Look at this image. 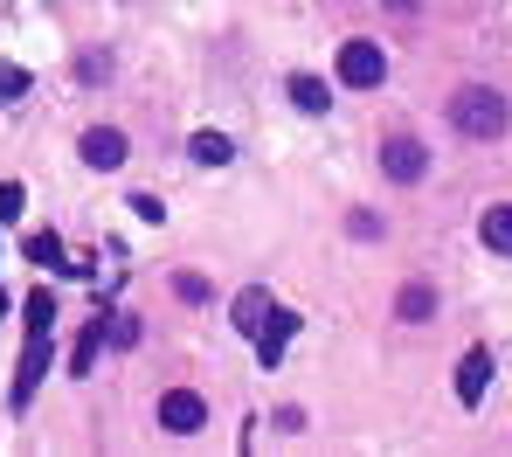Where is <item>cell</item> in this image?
Instances as JSON below:
<instances>
[{"mask_svg": "<svg viewBox=\"0 0 512 457\" xmlns=\"http://www.w3.org/2000/svg\"><path fill=\"white\" fill-rule=\"evenodd\" d=\"M28 97V70L21 63H0V104H21Z\"/></svg>", "mask_w": 512, "mask_h": 457, "instance_id": "2e32d148", "label": "cell"}, {"mask_svg": "<svg viewBox=\"0 0 512 457\" xmlns=\"http://www.w3.org/2000/svg\"><path fill=\"white\" fill-rule=\"evenodd\" d=\"M388 7H402V14H409V7H416V0H388Z\"/></svg>", "mask_w": 512, "mask_h": 457, "instance_id": "ffe728a7", "label": "cell"}, {"mask_svg": "<svg viewBox=\"0 0 512 457\" xmlns=\"http://www.w3.org/2000/svg\"><path fill=\"white\" fill-rule=\"evenodd\" d=\"M291 104H298V111H326V104H333V91H326L319 77H291Z\"/></svg>", "mask_w": 512, "mask_h": 457, "instance_id": "7c38bea8", "label": "cell"}, {"mask_svg": "<svg viewBox=\"0 0 512 457\" xmlns=\"http://www.w3.org/2000/svg\"><path fill=\"white\" fill-rule=\"evenodd\" d=\"M395 312H402L409 326H423V319H436V284H423V277H409V284L395 291Z\"/></svg>", "mask_w": 512, "mask_h": 457, "instance_id": "ba28073f", "label": "cell"}, {"mask_svg": "<svg viewBox=\"0 0 512 457\" xmlns=\"http://www.w3.org/2000/svg\"><path fill=\"white\" fill-rule=\"evenodd\" d=\"M229 153H236V146H229L222 132H194V160H201V167H229Z\"/></svg>", "mask_w": 512, "mask_h": 457, "instance_id": "5bb4252c", "label": "cell"}, {"mask_svg": "<svg viewBox=\"0 0 512 457\" xmlns=\"http://www.w3.org/2000/svg\"><path fill=\"white\" fill-rule=\"evenodd\" d=\"M84 167H97V174L125 167V132H111V125H90V132H84Z\"/></svg>", "mask_w": 512, "mask_h": 457, "instance_id": "52a82bcc", "label": "cell"}, {"mask_svg": "<svg viewBox=\"0 0 512 457\" xmlns=\"http://www.w3.org/2000/svg\"><path fill=\"white\" fill-rule=\"evenodd\" d=\"M263 319H270V291H243V298H236V326H243V333H256Z\"/></svg>", "mask_w": 512, "mask_h": 457, "instance_id": "4fadbf2b", "label": "cell"}, {"mask_svg": "<svg viewBox=\"0 0 512 457\" xmlns=\"http://www.w3.org/2000/svg\"><path fill=\"white\" fill-rule=\"evenodd\" d=\"M381 77H388L381 42H346L340 49V84L346 91H381Z\"/></svg>", "mask_w": 512, "mask_h": 457, "instance_id": "7a4b0ae2", "label": "cell"}, {"mask_svg": "<svg viewBox=\"0 0 512 457\" xmlns=\"http://www.w3.org/2000/svg\"><path fill=\"white\" fill-rule=\"evenodd\" d=\"M97 354H104V319H90V326H84V340H77V354H70V374H90Z\"/></svg>", "mask_w": 512, "mask_h": 457, "instance_id": "8fae6325", "label": "cell"}, {"mask_svg": "<svg viewBox=\"0 0 512 457\" xmlns=\"http://www.w3.org/2000/svg\"><path fill=\"white\" fill-rule=\"evenodd\" d=\"M381 174H388L395 187H416L429 174V146H416V139H388V146H381Z\"/></svg>", "mask_w": 512, "mask_h": 457, "instance_id": "3957f363", "label": "cell"}, {"mask_svg": "<svg viewBox=\"0 0 512 457\" xmlns=\"http://www.w3.org/2000/svg\"><path fill=\"white\" fill-rule=\"evenodd\" d=\"M28 264H42V271H84L77 257H63V236L56 229H35L28 236Z\"/></svg>", "mask_w": 512, "mask_h": 457, "instance_id": "9c48e42d", "label": "cell"}, {"mask_svg": "<svg viewBox=\"0 0 512 457\" xmlns=\"http://www.w3.org/2000/svg\"><path fill=\"white\" fill-rule=\"evenodd\" d=\"M160 423H167L173 437H194V430L208 423V402H201L194 388H173V395H160Z\"/></svg>", "mask_w": 512, "mask_h": 457, "instance_id": "5b68a950", "label": "cell"}, {"mask_svg": "<svg viewBox=\"0 0 512 457\" xmlns=\"http://www.w3.org/2000/svg\"><path fill=\"white\" fill-rule=\"evenodd\" d=\"M28 208V194H21V181H0V222H14Z\"/></svg>", "mask_w": 512, "mask_h": 457, "instance_id": "d6986e66", "label": "cell"}, {"mask_svg": "<svg viewBox=\"0 0 512 457\" xmlns=\"http://www.w3.org/2000/svg\"><path fill=\"white\" fill-rule=\"evenodd\" d=\"M28 333H56V298L49 291H28Z\"/></svg>", "mask_w": 512, "mask_h": 457, "instance_id": "9a60e30c", "label": "cell"}, {"mask_svg": "<svg viewBox=\"0 0 512 457\" xmlns=\"http://www.w3.org/2000/svg\"><path fill=\"white\" fill-rule=\"evenodd\" d=\"M42 374H49V333H28V347H21V374H14V409L35 402Z\"/></svg>", "mask_w": 512, "mask_h": 457, "instance_id": "277c9868", "label": "cell"}, {"mask_svg": "<svg viewBox=\"0 0 512 457\" xmlns=\"http://www.w3.org/2000/svg\"><path fill=\"white\" fill-rule=\"evenodd\" d=\"M0 319H7V291H0Z\"/></svg>", "mask_w": 512, "mask_h": 457, "instance_id": "44dd1931", "label": "cell"}, {"mask_svg": "<svg viewBox=\"0 0 512 457\" xmlns=\"http://www.w3.org/2000/svg\"><path fill=\"white\" fill-rule=\"evenodd\" d=\"M485 381H492V347H471V354L457 361V402L478 409V402H485Z\"/></svg>", "mask_w": 512, "mask_h": 457, "instance_id": "8992f818", "label": "cell"}, {"mask_svg": "<svg viewBox=\"0 0 512 457\" xmlns=\"http://www.w3.org/2000/svg\"><path fill=\"white\" fill-rule=\"evenodd\" d=\"M443 118H450V132H464V139H499L512 125V104L499 91H485V84H464V91H450Z\"/></svg>", "mask_w": 512, "mask_h": 457, "instance_id": "6da1fadb", "label": "cell"}, {"mask_svg": "<svg viewBox=\"0 0 512 457\" xmlns=\"http://www.w3.org/2000/svg\"><path fill=\"white\" fill-rule=\"evenodd\" d=\"M173 291H180L187 305H208V277H194V271H180V277H173Z\"/></svg>", "mask_w": 512, "mask_h": 457, "instance_id": "ac0fdd59", "label": "cell"}, {"mask_svg": "<svg viewBox=\"0 0 512 457\" xmlns=\"http://www.w3.org/2000/svg\"><path fill=\"white\" fill-rule=\"evenodd\" d=\"M104 340H111V347H139V319H132V312H118V319L104 326Z\"/></svg>", "mask_w": 512, "mask_h": 457, "instance_id": "e0dca14e", "label": "cell"}, {"mask_svg": "<svg viewBox=\"0 0 512 457\" xmlns=\"http://www.w3.org/2000/svg\"><path fill=\"white\" fill-rule=\"evenodd\" d=\"M478 243H485L492 257H512V208H506V201L478 215Z\"/></svg>", "mask_w": 512, "mask_h": 457, "instance_id": "30bf717a", "label": "cell"}]
</instances>
